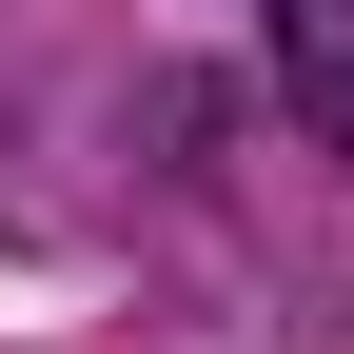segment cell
Wrapping results in <instances>:
<instances>
[{"label":"cell","mask_w":354,"mask_h":354,"mask_svg":"<svg viewBox=\"0 0 354 354\" xmlns=\"http://www.w3.org/2000/svg\"><path fill=\"white\" fill-rule=\"evenodd\" d=\"M276 79H295V118L354 158V0H276Z\"/></svg>","instance_id":"cell-1"}]
</instances>
